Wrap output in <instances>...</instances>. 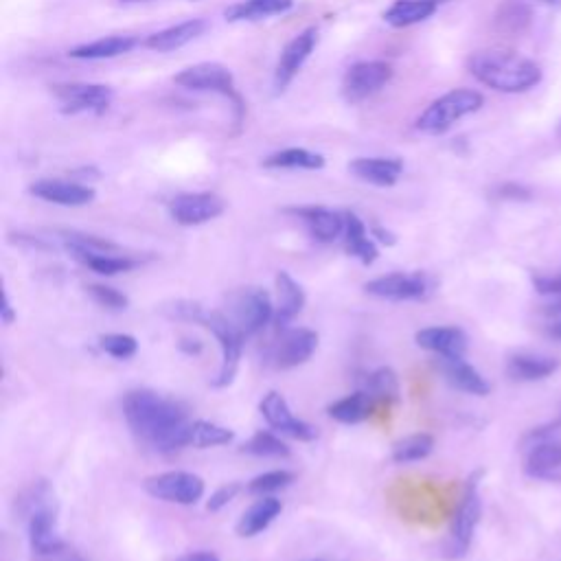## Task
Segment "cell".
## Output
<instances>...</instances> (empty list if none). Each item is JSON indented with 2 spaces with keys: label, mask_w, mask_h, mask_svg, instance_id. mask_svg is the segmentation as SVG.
Segmentation results:
<instances>
[{
  "label": "cell",
  "mask_w": 561,
  "mask_h": 561,
  "mask_svg": "<svg viewBox=\"0 0 561 561\" xmlns=\"http://www.w3.org/2000/svg\"><path fill=\"white\" fill-rule=\"evenodd\" d=\"M123 417L130 430L160 452H176L191 445L193 421L185 404L154 391H130L123 397Z\"/></svg>",
  "instance_id": "1"
},
{
  "label": "cell",
  "mask_w": 561,
  "mask_h": 561,
  "mask_svg": "<svg viewBox=\"0 0 561 561\" xmlns=\"http://www.w3.org/2000/svg\"><path fill=\"white\" fill-rule=\"evenodd\" d=\"M469 73L498 93H526L542 82V71L529 57L509 49H487L469 57Z\"/></svg>",
  "instance_id": "2"
},
{
  "label": "cell",
  "mask_w": 561,
  "mask_h": 561,
  "mask_svg": "<svg viewBox=\"0 0 561 561\" xmlns=\"http://www.w3.org/2000/svg\"><path fill=\"white\" fill-rule=\"evenodd\" d=\"M29 505L27 531L31 551L40 557L60 555L64 551V542L57 535V507L51 487L47 483L33 487V498Z\"/></svg>",
  "instance_id": "3"
},
{
  "label": "cell",
  "mask_w": 561,
  "mask_h": 561,
  "mask_svg": "<svg viewBox=\"0 0 561 561\" xmlns=\"http://www.w3.org/2000/svg\"><path fill=\"white\" fill-rule=\"evenodd\" d=\"M483 103V95L476 93V90H452V93L430 103L426 112L417 119V130L430 136L445 134L454 128V123H459L463 117H467V114H474L483 108Z\"/></svg>",
  "instance_id": "4"
},
{
  "label": "cell",
  "mask_w": 561,
  "mask_h": 561,
  "mask_svg": "<svg viewBox=\"0 0 561 561\" xmlns=\"http://www.w3.org/2000/svg\"><path fill=\"white\" fill-rule=\"evenodd\" d=\"M200 323L211 331L215 340L220 342V349H222V366H220V373H217V377L213 380V386L215 388L231 386L235 382L239 360H242V349L246 338L244 331L222 312H204Z\"/></svg>",
  "instance_id": "5"
},
{
  "label": "cell",
  "mask_w": 561,
  "mask_h": 561,
  "mask_svg": "<svg viewBox=\"0 0 561 561\" xmlns=\"http://www.w3.org/2000/svg\"><path fill=\"white\" fill-rule=\"evenodd\" d=\"M226 316L244 331V336H253L274 318V301L263 288L248 285V288H239L228 296Z\"/></svg>",
  "instance_id": "6"
},
{
  "label": "cell",
  "mask_w": 561,
  "mask_h": 561,
  "mask_svg": "<svg viewBox=\"0 0 561 561\" xmlns=\"http://www.w3.org/2000/svg\"><path fill=\"white\" fill-rule=\"evenodd\" d=\"M145 491L156 500L174 502V505H196L204 498L206 485L198 474L191 472H163L145 478Z\"/></svg>",
  "instance_id": "7"
},
{
  "label": "cell",
  "mask_w": 561,
  "mask_h": 561,
  "mask_svg": "<svg viewBox=\"0 0 561 561\" xmlns=\"http://www.w3.org/2000/svg\"><path fill=\"white\" fill-rule=\"evenodd\" d=\"M434 281L426 272H393L364 285L366 294L384 301H423L430 296Z\"/></svg>",
  "instance_id": "8"
},
{
  "label": "cell",
  "mask_w": 561,
  "mask_h": 561,
  "mask_svg": "<svg viewBox=\"0 0 561 561\" xmlns=\"http://www.w3.org/2000/svg\"><path fill=\"white\" fill-rule=\"evenodd\" d=\"M259 410H261V417L266 419V423L274 432L285 434V437H292L303 443H309L318 437V430L312 426V423L294 417L288 399L277 391H272L261 399Z\"/></svg>",
  "instance_id": "9"
},
{
  "label": "cell",
  "mask_w": 561,
  "mask_h": 561,
  "mask_svg": "<svg viewBox=\"0 0 561 561\" xmlns=\"http://www.w3.org/2000/svg\"><path fill=\"white\" fill-rule=\"evenodd\" d=\"M393 66L386 62H360L351 66L342 79V95L349 103H360L391 82Z\"/></svg>",
  "instance_id": "10"
},
{
  "label": "cell",
  "mask_w": 561,
  "mask_h": 561,
  "mask_svg": "<svg viewBox=\"0 0 561 561\" xmlns=\"http://www.w3.org/2000/svg\"><path fill=\"white\" fill-rule=\"evenodd\" d=\"M478 520H480L478 487H476V480H469L465 496L452 520V531H450V542H448V555L452 559L463 557L469 551V544H472V540H474Z\"/></svg>",
  "instance_id": "11"
},
{
  "label": "cell",
  "mask_w": 561,
  "mask_h": 561,
  "mask_svg": "<svg viewBox=\"0 0 561 561\" xmlns=\"http://www.w3.org/2000/svg\"><path fill=\"white\" fill-rule=\"evenodd\" d=\"M226 204L215 193H180L169 202V215L180 226H200L220 217Z\"/></svg>",
  "instance_id": "12"
},
{
  "label": "cell",
  "mask_w": 561,
  "mask_h": 561,
  "mask_svg": "<svg viewBox=\"0 0 561 561\" xmlns=\"http://www.w3.org/2000/svg\"><path fill=\"white\" fill-rule=\"evenodd\" d=\"M318 349V334L314 329L294 327L283 331L281 340L272 351V360L277 369H296L314 356Z\"/></svg>",
  "instance_id": "13"
},
{
  "label": "cell",
  "mask_w": 561,
  "mask_h": 561,
  "mask_svg": "<svg viewBox=\"0 0 561 561\" xmlns=\"http://www.w3.org/2000/svg\"><path fill=\"white\" fill-rule=\"evenodd\" d=\"M53 93L60 99L66 114L103 112L112 101V90L101 84H64L55 86Z\"/></svg>",
  "instance_id": "14"
},
{
  "label": "cell",
  "mask_w": 561,
  "mask_h": 561,
  "mask_svg": "<svg viewBox=\"0 0 561 561\" xmlns=\"http://www.w3.org/2000/svg\"><path fill=\"white\" fill-rule=\"evenodd\" d=\"M174 82L187 90H206V93L233 95V75L226 66L204 62L189 66L174 77Z\"/></svg>",
  "instance_id": "15"
},
{
  "label": "cell",
  "mask_w": 561,
  "mask_h": 561,
  "mask_svg": "<svg viewBox=\"0 0 561 561\" xmlns=\"http://www.w3.org/2000/svg\"><path fill=\"white\" fill-rule=\"evenodd\" d=\"M316 42H318V31L305 29L301 36H296L288 47L283 49L277 64V73H274V88H277V93H283V90L290 86L296 73L301 71L303 64L309 60V55H312Z\"/></svg>",
  "instance_id": "16"
},
{
  "label": "cell",
  "mask_w": 561,
  "mask_h": 561,
  "mask_svg": "<svg viewBox=\"0 0 561 561\" xmlns=\"http://www.w3.org/2000/svg\"><path fill=\"white\" fill-rule=\"evenodd\" d=\"M31 196L60 206H86L95 200V189L71 180H38L29 187Z\"/></svg>",
  "instance_id": "17"
},
{
  "label": "cell",
  "mask_w": 561,
  "mask_h": 561,
  "mask_svg": "<svg viewBox=\"0 0 561 561\" xmlns=\"http://www.w3.org/2000/svg\"><path fill=\"white\" fill-rule=\"evenodd\" d=\"M274 290H277V301H274V323L279 329L288 327L292 320L303 312L305 307V290L299 281L292 279L290 272H277L274 277Z\"/></svg>",
  "instance_id": "18"
},
{
  "label": "cell",
  "mask_w": 561,
  "mask_h": 561,
  "mask_svg": "<svg viewBox=\"0 0 561 561\" xmlns=\"http://www.w3.org/2000/svg\"><path fill=\"white\" fill-rule=\"evenodd\" d=\"M415 342L441 358H463L467 353V336L459 327H426L415 334Z\"/></svg>",
  "instance_id": "19"
},
{
  "label": "cell",
  "mask_w": 561,
  "mask_h": 561,
  "mask_svg": "<svg viewBox=\"0 0 561 561\" xmlns=\"http://www.w3.org/2000/svg\"><path fill=\"white\" fill-rule=\"evenodd\" d=\"M292 213L301 217L318 242L331 244L345 235V215L342 213L325 209V206H301V209H292Z\"/></svg>",
  "instance_id": "20"
},
{
  "label": "cell",
  "mask_w": 561,
  "mask_h": 561,
  "mask_svg": "<svg viewBox=\"0 0 561 561\" xmlns=\"http://www.w3.org/2000/svg\"><path fill=\"white\" fill-rule=\"evenodd\" d=\"M351 174L375 187H393L404 171L399 158H356L349 165Z\"/></svg>",
  "instance_id": "21"
},
{
  "label": "cell",
  "mask_w": 561,
  "mask_h": 561,
  "mask_svg": "<svg viewBox=\"0 0 561 561\" xmlns=\"http://www.w3.org/2000/svg\"><path fill=\"white\" fill-rule=\"evenodd\" d=\"M345 250L356 257L364 266H371L380 257L375 239L369 235V228L360 220L356 213H345Z\"/></svg>",
  "instance_id": "22"
},
{
  "label": "cell",
  "mask_w": 561,
  "mask_h": 561,
  "mask_svg": "<svg viewBox=\"0 0 561 561\" xmlns=\"http://www.w3.org/2000/svg\"><path fill=\"white\" fill-rule=\"evenodd\" d=\"M283 511L281 500H277L274 496H261L253 507H250L242 520L237 522V535L239 537H255L259 533H263L268 526L279 518Z\"/></svg>",
  "instance_id": "23"
},
{
  "label": "cell",
  "mask_w": 561,
  "mask_h": 561,
  "mask_svg": "<svg viewBox=\"0 0 561 561\" xmlns=\"http://www.w3.org/2000/svg\"><path fill=\"white\" fill-rule=\"evenodd\" d=\"M206 31V22L204 20H187V22H180L176 27H169L165 31H158L154 36L147 38V47L152 51L158 53H169V51H176L182 49L185 44L193 42L198 36Z\"/></svg>",
  "instance_id": "24"
},
{
  "label": "cell",
  "mask_w": 561,
  "mask_h": 561,
  "mask_svg": "<svg viewBox=\"0 0 561 561\" xmlns=\"http://www.w3.org/2000/svg\"><path fill=\"white\" fill-rule=\"evenodd\" d=\"M443 371L445 377H448V382L463 393L485 397L491 391V386L487 384L485 377L480 375L472 364H467L463 358H443Z\"/></svg>",
  "instance_id": "25"
},
{
  "label": "cell",
  "mask_w": 561,
  "mask_h": 561,
  "mask_svg": "<svg viewBox=\"0 0 561 561\" xmlns=\"http://www.w3.org/2000/svg\"><path fill=\"white\" fill-rule=\"evenodd\" d=\"M439 7V0H395V3L384 11V20L391 27H410L417 22L428 20Z\"/></svg>",
  "instance_id": "26"
},
{
  "label": "cell",
  "mask_w": 561,
  "mask_h": 561,
  "mask_svg": "<svg viewBox=\"0 0 561 561\" xmlns=\"http://www.w3.org/2000/svg\"><path fill=\"white\" fill-rule=\"evenodd\" d=\"M373 404L375 399L369 393L358 391L331 404L327 408V415L338 423H345V426H356V423H362L371 417Z\"/></svg>",
  "instance_id": "27"
},
{
  "label": "cell",
  "mask_w": 561,
  "mask_h": 561,
  "mask_svg": "<svg viewBox=\"0 0 561 561\" xmlns=\"http://www.w3.org/2000/svg\"><path fill=\"white\" fill-rule=\"evenodd\" d=\"M294 7V0H244L224 11L228 22L242 20H261L268 16H283Z\"/></svg>",
  "instance_id": "28"
},
{
  "label": "cell",
  "mask_w": 561,
  "mask_h": 561,
  "mask_svg": "<svg viewBox=\"0 0 561 561\" xmlns=\"http://www.w3.org/2000/svg\"><path fill=\"white\" fill-rule=\"evenodd\" d=\"M136 44H139V40L132 36H110L97 42L82 44V47L73 49L68 55L75 57V60H110V57L130 53Z\"/></svg>",
  "instance_id": "29"
},
{
  "label": "cell",
  "mask_w": 561,
  "mask_h": 561,
  "mask_svg": "<svg viewBox=\"0 0 561 561\" xmlns=\"http://www.w3.org/2000/svg\"><path fill=\"white\" fill-rule=\"evenodd\" d=\"M364 391L369 393L375 402H386V404H397L402 399V386H399V377L393 369L382 366V369L373 371L366 377Z\"/></svg>",
  "instance_id": "30"
},
{
  "label": "cell",
  "mask_w": 561,
  "mask_h": 561,
  "mask_svg": "<svg viewBox=\"0 0 561 561\" xmlns=\"http://www.w3.org/2000/svg\"><path fill=\"white\" fill-rule=\"evenodd\" d=\"M263 167L268 169H323L325 158L320 154H314L309 150H301V147H290V150H283L277 154H270L263 160Z\"/></svg>",
  "instance_id": "31"
},
{
  "label": "cell",
  "mask_w": 561,
  "mask_h": 561,
  "mask_svg": "<svg viewBox=\"0 0 561 561\" xmlns=\"http://www.w3.org/2000/svg\"><path fill=\"white\" fill-rule=\"evenodd\" d=\"M434 450V439L426 432H417V434H410V437L399 439L393 445V454L391 459L397 465H406V463H417L428 459Z\"/></svg>",
  "instance_id": "32"
},
{
  "label": "cell",
  "mask_w": 561,
  "mask_h": 561,
  "mask_svg": "<svg viewBox=\"0 0 561 561\" xmlns=\"http://www.w3.org/2000/svg\"><path fill=\"white\" fill-rule=\"evenodd\" d=\"M507 371L513 380L533 382V380H544V377L553 375L557 371V362L551 358H540V356H515V358H511Z\"/></svg>",
  "instance_id": "33"
},
{
  "label": "cell",
  "mask_w": 561,
  "mask_h": 561,
  "mask_svg": "<svg viewBox=\"0 0 561 561\" xmlns=\"http://www.w3.org/2000/svg\"><path fill=\"white\" fill-rule=\"evenodd\" d=\"M529 474L540 478H551L561 469V443H542L533 448L526 461Z\"/></svg>",
  "instance_id": "34"
},
{
  "label": "cell",
  "mask_w": 561,
  "mask_h": 561,
  "mask_svg": "<svg viewBox=\"0 0 561 561\" xmlns=\"http://www.w3.org/2000/svg\"><path fill=\"white\" fill-rule=\"evenodd\" d=\"M235 439L231 428H224L220 423L198 419L193 421L191 430V445L193 448H217V445H228Z\"/></svg>",
  "instance_id": "35"
},
{
  "label": "cell",
  "mask_w": 561,
  "mask_h": 561,
  "mask_svg": "<svg viewBox=\"0 0 561 561\" xmlns=\"http://www.w3.org/2000/svg\"><path fill=\"white\" fill-rule=\"evenodd\" d=\"M242 452L263 456V459H285V456H290V448L277 437V434L263 432V430L253 434V437L242 445Z\"/></svg>",
  "instance_id": "36"
},
{
  "label": "cell",
  "mask_w": 561,
  "mask_h": 561,
  "mask_svg": "<svg viewBox=\"0 0 561 561\" xmlns=\"http://www.w3.org/2000/svg\"><path fill=\"white\" fill-rule=\"evenodd\" d=\"M294 483V474L288 469H272V472L259 474L248 483V494L253 496H272L274 491H281Z\"/></svg>",
  "instance_id": "37"
},
{
  "label": "cell",
  "mask_w": 561,
  "mask_h": 561,
  "mask_svg": "<svg viewBox=\"0 0 561 561\" xmlns=\"http://www.w3.org/2000/svg\"><path fill=\"white\" fill-rule=\"evenodd\" d=\"M86 268H90L103 277H114V274L130 272L136 268V261L130 257H119V255H93L82 261Z\"/></svg>",
  "instance_id": "38"
},
{
  "label": "cell",
  "mask_w": 561,
  "mask_h": 561,
  "mask_svg": "<svg viewBox=\"0 0 561 561\" xmlns=\"http://www.w3.org/2000/svg\"><path fill=\"white\" fill-rule=\"evenodd\" d=\"M99 347L103 353H108L110 358L128 360L134 358L139 351V340L130 334H106L99 338Z\"/></svg>",
  "instance_id": "39"
},
{
  "label": "cell",
  "mask_w": 561,
  "mask_h": 561,
  "mask_svg": "<svg viewBox=\"0 0 561 561\" xmlns=\"http://www.w3.org/2000/svg\"><path fill=\"white\" fill-rule=\"evenodd\" d=\"M88 294L93 296V301L101 307H106V309H112V312H121V309H128L130 305V299L125 296L123 292L119 290H114L110 288V285H99V283H93V285H88Z\"/></svg>",
  "instance_id": "40"
},
{
  "label": "cell",
  "mask_w": 561,
  "mask_h": 561,
  "mask_svg": "<svg viewBox=\"0 0 561 561\" xmlns=\"http://www.w3.org/2000/svg\"><path fill=\"white\" fill-rule=\"evenodd\" d=\"M239 491H242V485H239V483L222 485L220 489H215V491H213L209 502H206V509H209L211 513L222 511L226 505H231V502L237 498Z\"/></svg>",
  "instance_id": "41"
},
{
  "label": "cell",
  "mask_w": 561,
  "mask_h": 561,
  "mask_svg": "<svg viewBox=\"0 0 561 561\" xmlns=\"http://www.w3.org/2000/svg\"><path fill=\"white\" fill-rule=\"evenodd\" d=\"M533 283L540 294H559L561 292V277H535Z\"/></svg>",
  "instance_id": "42"
},
{
  "label": "cell",
  "mask_w": 561,
  "mask_h": 561,
  "mask_svg": "<svg viewBox=\"0 0 561 561\" xmlns=\"http://www.w3.org/2000/svg\"><path fill=\"white\" fill-rule=\"evenodd\" d=\"M371 237L375 239V242L386 244V246H393V244L397 242V237H395L391 231H384L382 226H373V228H371Z\"/></svg>",
  "instance_id": "43"
},
{
  "label": "cell",
  "mask_w": 561,
  "mask_h": 561,
  "mask_svg": "<svg viewBox=\"0 0 561 561\" xmlns=\"http://www.w3.org/2000/svg\"><path fill=\"white\" fill-rule=\"evenodd\" d=\"M0 318H3V323H5V325H14V320L18 318L16 309L11 307V301H9V294H7V292H5V296H3V307H0Z\"/></svg>",
  "instance_id": "44"
},
{
  "label": "cell",
  "mask_w": 561,
  "mask_h": 561,
  "mask_svg": "<svg viewBox=\"0 0 561 561\" xmlns=\"http://www.w3.org/2000/svg\"><path fill=\"white\" fill-rule=\"evenodd\" d=\"M185 561H220V559H217V555H213V553L200 551V553H193V555L185 557Z\"/></svg>",
  "instance_id": "45"
},
{
  "label": "cell",
  "mask_w": 561,
  "mask_h": 561,
  "mask_svg": "<svg viewBox=\"0 0 561 561\" xmlns=\"http://www.w3.org/2000/svg\"><path fill=\"white\" fill-rule=\"evenodd\" d=\"M546 312H548V314H561V299H559L557 303H553V305H548Z\"/></svg>",
  "instance_id": "46"
},
{
  "label": "cell",
  "mask_w": 561,
  "mask_h": 561,
  "mask_svg": "<svg viewBox=\"0 0 561 561\" xmlns=\"http://www.w3.org/2000/svg\"><path fill=\"white\" fill-rule=\"evenodd\" d=\"M551 334H553V338L561 340V323H557V325H553V327H551Z\"/></svg>",
  "instance_id": "47"
},
{
  "label": "cell",
  "mask_w": 561,
  "mask_h": 561,
  "mask_svg": "<svg viewBox=\"0 0 561 561\" xmlns=\"http://www.w3.org/2000/svg\"><path fill=\"white\" fill-rule=\"evenodd\" d=\"M542 3H546V5H555V7H559V5H561V0H542Z\"/></svg>",
  "instance_id": "48"
},
{
  "label": "cell",
  "mask_w": 561,
  "mask_h": 561,
  "mask_svg": "<svg viewBox=\"0 0 561 561\" xmlns=\"http://www.w3.org/2000/svg\"><path fill=\"white\" fill-rule=\"evenodd\" d=\"M68 561H84V559H82V557H77V555H73V557L68 559Z\"/></svg>",
  "instance_id": "49"
},
{
  "label": "cell",
  "mask_w": 561,
  "mask_h": 561,
  "mask_svg": "<svg viewBox=\"0 0 561 561\" xmlns=\"http://www.w3.org/2000/svg\"><path fill=\"white\" fill-rule=\"evenodd\" d=\"M312 561H323V559H312Z\"/></svg>",
  "instance_id": "50"
}]
</instances>
